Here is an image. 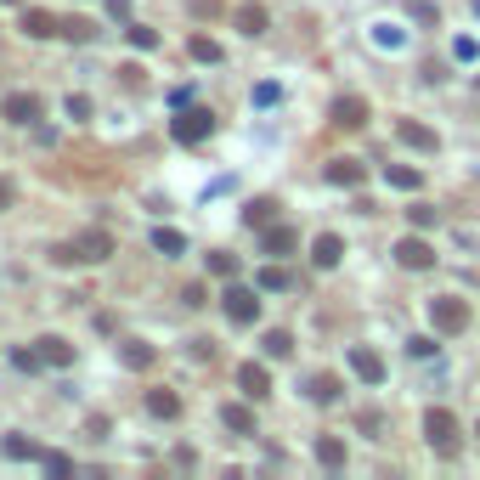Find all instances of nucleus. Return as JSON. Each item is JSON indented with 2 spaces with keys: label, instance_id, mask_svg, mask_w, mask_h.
I'll return each instance as SVG.
<instances>
[{
  "label": "nucleus",
  "instance_id": "obj_1",
  "mask_svg": "<svg viewBox=\"0 0 480 480\" xmlns=\"http://www.w3.org/2000/svg\"><path fill=\"white\" fill-rule=\"evenodd\" d=\"M107 255H114V232H102V226L74 232L68 243H57V249H51V260H57V266H102Z\"/></svg>",
  "mask_w": 480,
  "mask_h": 480
},
{
  "label": "nucleus",
  "instance_id": "obj_2",
  "mask_svg": "<svg viewBox=\"0 0 480 480\" xmlns=\"http://www.w3.org/2000/svg\"><path fill=\"white\" fill-rule=\"evenodd\" d=\"M424 441H429V452H436V458H458V452H463L458 418L446 413V407H429V413H424Z\"/></svg>",
  "mask_w": 480,
  "mask_h": 480
},
{
  "label": "nucleus",
  "instance_id": "obj_3",
  "mask_svg": "<svg viewBox=\"0 0 480 480\" xmlns=\"http://www.w3.org/2000/svg\"><path fill=\"white\" fill-rule=\"evenodd\" d=\"M221 311H226L232 328H249V322H260V288H249V283H238V277H232L226 294H221Z\"/></svg>",
  "mask_w": 480,
  "mask_h": 480
},
{
  "label": "nucleus",
  "instance_id": "obj_4",
  "mask_svg": "<svg viewBox=\"0 0 480 480\" xmlns=\"http://www.w3.org/2000/svg\"><path fill=\"white\" fill-rule=\"evenodd\" d=\"M429 328H436V334H463V328H469V300H458V294H436V300H429Z\"/></svg>",
  "mask_w": 480,
  "mask_h": 480
},
{
  "label": "nucleus",
  "instance_id": "obj_5",
  "mask_svg": "<svg viewBox=\"0 0 480 480\" xmlns=\"http://www.w3.org/2000/svg\"><path fill=\"white\" fill-rule=\"evenodd\" d=\"M169 130H176L181 147H198V142H209V136H215V114H209V107H181V114L169 119Z\"/></svg>",
  "mask_w": 480,
  "mask_h": 480
},
{
  "label": "nucleus",
  "instance_id": "obj_6",
  "mask_svg": "<svg viewBox=\"0 0 480 480\" xmlns=\"http://www.w3.org/2000/svg\"><path fill=\"white\" fill-rule=\"evenodd\" d=\"M390 255H396V266H407V271H429V266H436V243H429L424 232H413V238H401Z\"/></svg>",
  "mask_w": 480,
  "mask_h": 480
},
{
  "label": "nucleus",
  "instance_id": "obj_7",
  "mask_svg": "<svg viewBox=\"0 0 480 480\" xmlns=\"http://www.w3.org/2000/svg\"><path fill=\"white\" fill-rule=\"evenodd\" d=\"M350 374L362 384H384V356L374 345H350Z\"/></svg>",
  "mask_w": 480,
  "mask_h": 480
},
{
  "label": "nucleus",
  "instance_id": "obj_8",
  "mask_svg": "<svg viewBox=\"0 0 480 480\" xmlns=\"http://www.w3.org/2000/svg\"><path fill=\"white\" fill-rule=\"evenodd\" d=\"M0 114H6L12 125H35V119H40V97H35V90H12V97L0 102Z\"/></svg>",
  "mask_w": 480,
  "mask_h": 480
},
{
  "label": "nucleus",
  "instance_id": "obj_9",
  "mask_svg": "<svg viewBox=\"0 0 480 480\" xmlns=\"http://www.w3.org/2000/svg\"><path fill=\"white\" fill-rule=\"evenodd\" d=\"M328 119H334L339 130H362V125H367V102H362V97H339V102L328 107Z\"/></svg>",
  "mask_w": 480,
  "mask_h": 480
},
{
  "label": "nucleus",
  "instance_id": "obj_10",
  "mask_svg": "<svg viewBox=\"0 0 480 480\" xmlns=\"http://www.w3.org/2000/svg\"><path fill=\"white\" fill-rule=\"evenodd\" d=\"M339 260H345V238H339V232H322V238L311 243V266L317 271H334Z\"/></svg>",
  "mask_w": 480,
  "mask_h": 480
},
{
  "label": "nucleus",
  "instance_id": "obj_11",
  "mask_svg": "<svg viewBox=\"0 0 480 480\" xmlns=\"http://www.w3.org/2000/svg\"><path fill=\"white\" fill-rule=\"evenodd\" d=\"M238 390L249 396V401H266V396H271V374H266L260 362H243V367H238Z\"/></svg>",
  "mask_w": 480,
  "mask_h": 480
},
{
  "label": "nucleus",
  "instance_id": "obj_12",
  "mask_svg": "<svg viewBox=\"0 0 480 480\" xmlns=\"http://www.w3.org/2000/svg\"><path fill=\"white\" fill-rule=\"evenodd\" d=\"M396 136H401L407 147H418V153H436V147H441V136L429 130V125H418V119H396Z\"/></svg>",
  "mask_w": 480,
  "mask_h": 480
},
{
  "label": "nucleus",
  "instance_id": "obj_13",
  "mask_svg": "<svg viewBox=\"0 0 480 480\" xmlns=\"http://www.w3.org/2000/svg\"><path fill=\"white\" fill-rule=\"evenodd\" d=\"M119 362H125L130 374H147V367L159 362V350H153L147 339H125V345H119Z\"/></svg>",
  "mask_w": 480,
  "mask_h": 480
},
{
  "label": "nucleus",
  "instance_id": "obj_14",
  "mask_svg": "<svg viewBox=\"0 0 480 480\" xmlns=\"http://www.w3.org/2000/svg\"><path fill=\"white\" fill-rule=\"evenodd\" d=\"M57 23H63V18H51L45 6H23V35H28V40H51Z\"/></svg>",
  "mask_w": 480,
  "mask_h": 480
},
{
  "label": "nucleus",
  "instance_id": "obj_15",
  "mask_svg": "<svg viewBox=\"0 0 480 480\" xmlns=\"http://www.w3.org/2000/svg\"><path fill=\"white\" fill-rule=\"evenodd\" d=\"M35 356H40L45 367H68L74 362V345H68V339H57V334H45V339H35Z\"/></svg>",
  "mask_w": 480,
  "mask_h": 480
},
{
  "label": "nucleus",
  "instance_id": "obj_16",
  "mask_svg": "<svg viewBox=\"0 0 480 480\" xmlns=\"http://www.w3.org/2000/svg\"><path fill=\"white\" fill-rule=\"evenodd\" d=\"M362 176H367V169H362V159H328V181H334V187H362Z\"/></svg>",
  "mask_w": 480,
  "mask_h": 480
},
{
  "label": "nucleus",
  "instance_id": "obj_17",
  "mask_svg": "<svg viewBox=\"0 0 480 480\" xmlns=\"http://www.w3.org/2000/svg\"><path fill=\"white\" fill-rule=\"evenodd\" d=\"M294 243H300V238H294V226H266V232H260V249H266V255H277V260H283V255H294Z\"/></svg>",
  "mask_w": 480,
  "mask_h": 480
},
{
  "label": "nucleus",
  "instance_id": "obj_18",
  "mask_svg": "<svg viewBox=\"0 0 480 480\" xmlns=\"http://www.w3.org/2000/svg\"><path fill=\"white\" fill-rule=\"evenodd\" d=\"M277 221V198H255V204H243V226L249 232H266Z\"/></svg>",
  "mask_w": 480,
  "mask_h": 480
},
{
  "label": "nucleus",
  "instance_id": "obj_19",
  "mask_svg": "<svg viewBox=\"0 0 480 480\" xmlns=\"http://www.w3.org/2000/svg\"><path fill=\"white\" fill-rule=\"evenodd\" d=\"M232 23H238V28H243V35H249V40H260V35H266V28H271V18H266V12H260V6H238V12H232Z\"/></svg>",
  "mask_w": 480,
  "mask_h": 480
},
{
  "label": "nucleus",
  "instance_id": "obj_20",
  "mask_svg": "<svg viewBox=\"0 0 480 480\" xmlns=\"http://www.w3.org/2000/svg\"><path fill=\"white\" fill-rule=\"evenodd\" d=\"M0 452H6L12 463H40V458H45V452H40V446L28 441V436H6V441H0Z\"/></svg>",
  "mask_w": 480,
  "mask_h": 480
},
{
  "label": "nucleus",
  "instance_id": "obj_21",
  "mask_svg": "<svg viewBox=\"0 0 480 480\" xmlns=\"http://www.w3.org/2000/svg\"><path fill=\"white\" fill-rule=\"evenodd\" d=\"M221 424L232 429V436H255V413L243 407V401H232V407H221Z\"/></svg>",
  "mask_w": 480,
  "mask_h": 480
},
{
  "label": "nucleus",
  "instance_id": "obj_22",
  "mask_svg": "<svg viewBox=\"0 0 480 480\" xmlns=\"http://www.w3.org/2000/svg\"><path fill=\"white\" fill-rule=\"evenodd\" d=\"M317 463H322V469H345V441H339V436H317Z\"/></svg>",
  "mask_w": 480,
  "mask_h": 480
},
{
  "label": "nucleus",
  "instance_id": "obj_23",
  "mask_svg": "<svg viewBox=\"0 0 480 480\" xmlns=\"http://www.w3.org/2000/svg\"><path fill=\"white\" fill-rule=\"evenodd\" d=\"M384 181L401 187V193H418V187H424V176H418L413 164H384Z\"/></svg>",
  "mask_w": 480,
  "mask_h": 480
},
{
  "label": "nucleus",
  "instance_id": "obj_24",
  "mask_svg": "<svg viewBox=\"0 0 480 480\" xmlns=\"http://www.w3.org/2000/svg\"><path fill=\"white\" fill-rule=\"evenodd\" d=\"M147 413L153 418H181V396L176 390H147Z\"/></svg>",
  "mask_w": 480,
  "mask_h": 480
},
{
  "label": "nucleus",
  "instance_id": "obj_25",
  "mask_svg": "<svg viewBox=\"0 0 480 480\" xmlns=\"http://www.w3.org/2000/svg\"><path fill=\"white\" fill-rule=\"evenodd\" d=\"M260 345H266L271 362H283V356H294V334H288V328H271L266 339H260Z\"/></svg>",
  "mask_w": 480,
  "mask_h": 480
},
{
  "label": "nucleus",
  "instance_id": "obj_26",
  "mask_svg": "<svg viewBox=\"0 0 480 480\" xmlns=\"http://www.w3.org/2000/svg\"><path fill=\"white\" fill-rule=\"evenodd\" d=\"M339 390H345V384H339L334 374H317V379H311V401H317V407H328V401H339Z\"/></svg>",
  "mask_w": 480,
  "mask_h": 480
},
{
  "label": "nucleus",
  "instance_id": "obj_27",
  "mask_svg": "<svg viewBox=\"0 0 480 480\" xmlns=\"http://www.w3.org/2000/svg\"><path fill=\"white\" fill-rule=\"evenodd\" d=\"M57 35H68V40H97V23H90V18H63V23H57Z\"/></svg>",
  "mask_w": 480,
  "mask_h": 480
},
{
  "label": "nucleus",
  "instance_id": "obj_28",
  "mask_svg": "<svg viewBox=\"0 0 480 480\" xmlns=\"http://www.w3.org/2000/svg\"><path fill=\"white\" fill-rule=\"evenodd\" d=\"M288 283H294V277H288L283 266H260V277H255L260 294H277V288H288Z\"/></svg>",
  "mask_w": 480,
  "mask_h": 480
},
{
  "label": "nucleus",
  "instance_id": "obj_29",
  "mask_svg": "<svg viewBox=\"0 0 480 480\" xmlns=\"http://www.w3.org/2000/svg\"><path fill=\"white\" fill-rule=\"evenodd\" d=\"M153 249H159V255H181V249H187V238H181L176 226H159V232H153Z\"/></svg>",
  "mask_w": 480,
  "mask_h": 480
},
{
  "label": "nucleus",
  "instance_id": "obj_30",
  "mask_svg": "<svg viewBox=\"0 0 480 480\" xmlns=\"http://www.w3.org/2000/svg\"><path fill=\"white\" fill-rule=\"evenodd\" d=\"M187 51H193V63H221V45H215L209 35H193Z\"/></svg>",
  "mask_w": 480,
  "mask_h": 480
},
{
  "label": "nucleus",
  "instance_id": "obj_31",
  "mask_svg": "<svg viewBox=\"0 0 480 480\" xmlns=\"http://www.w3.org/2000/svg\"><path fill=\"white\" fill-rule=\"evenodd\" d=\"M209 271L221 277V283H232V277H238V255H226V249H209Z\"/></svg>",
  "mask_w": 480,
  "mask_h": 480
},
{
  "label": "nucleus",
  "instance_id": "obj_32",
  "mask_svg": "<svg viewBox=\"0 0 480 480\" xmlns=\"http://www.w3.org/2000/svg\"><path fill=\"white\" fill-rule=\"evenodd\" d=\"M125 35H130V45H136V51H153V45H159V28H147V23H130Z\"/></svg>",
  "mask_w": 480,
  "mask_h": 480
},
{
  "label": "nucleus",
  "instance_id": "obj_33",
  "mask_svg": "<svg viewBox=\"0 0 480 480\" xmlns=\"http://www.w3.org/2000/svg\"><path fill=\"white\" fill-rule=\"evenodd\" d=\"M407 221H413V232H429V226H436V209H429V204H413Z\"/></svg>",
  "mask_w": 480,
  "mask_h": 480
},
{
  "label": "nucleus",
  "instance_id": "obj_34",
  "mask_svg": "<svg viewBox=\"0 0 480 480\" xmlns=\"http://www.w3.org/2000/svg\"><path fill=\"white\" fill-rule=\"evenodd\" d=\"M277 102H283V85H255V107H277Z\"/></svg>",
  "mask_w": 480,
  "mask_h": 480
},
{
  "label": "nucleus",
  "instance_id": "obj_35",
  "mask_svg": "<svg viewBox=\"0 0 480 480\" xmlns=\"http://www.w3.org/2000/svg\"><path fill=\"white\" fill-rule=\"evenodd\" d=\"M193 18H221V0H187Z\"/></svg>",
  "mask_w": 480,
  "mask_h": 480
},
{
  "label": "nucleus",
  "instance_id": "obj_36",
  "mask_svg": "<svg viewBox=\"0 0 480 480\" xmlns=\"http://www.w3.org/2000/svg\"><path fill=\"white\" fill-rule=\"evenodd\" d=\"M63 114H68V119H90V97H68Z\"/></svg>",
  "mask_w": 480,
  "mask_h": 480
},
{
  "label": "nucleus",
  "instance_id": "obj_37",
  "mask_svg": "<svg viewBox=\"0 0 480 480\" xmlns=\"http://www.w3.org/2000/svg\"><path fill=\"white\" fill-rule=\"evenodd\" d=\"M12 367H23V374H35V367H45L35 350H12Z\"/></svg>",
  "mask_w": 480,
  "mask_h": 480
},
{
  "label": "nucleus",
  "instance_id": "obj_38",
  "mask_svg": "<svg viewBox=\"0 0 480 480\" xmlns=\"http://www.w3.org/2000/svg\"><path fill=\"white\" fill-rule=\"evenodd\" d=\"M40 463H45V469H51V475H68V469H74V458H63V452H45Z\"/></svg>",
  "mask_w": 480,
  "mask_h": 480
},
{
  "label": "nucleus",
  "instance_id": "obj_39",
  "mask_svg": "<svg viewBox=\"0 0 480 480\" xmlns=\"http://www.w3.org/2000/svg\"><path fill=\"white\" fill-rule=\"evenodd\" d=\"M407 350H413V356H436V339L418 334V339H407Z\"/></svg>",
  "mask_w": 480,
  "mask_h": 480
},
{
  "label": "nucleus",
  "instance_id": "obj_40",
  "mask_svg": "<svg viewBox=\"0 0 480 480\" xmlns=\"http://www.w3.org/2000/svg\"><path fill=\"white\" fill-rule=\"evenodd\" d=\"M452 57H458V63H475V40H469V35H463V40L452 45Z\"/></svg>",
  "mask_w": 480,
  "mask_h": 480
},
{
  "label": "nucleus",
  "instance_id": "obj_41",
  "mask_svg": "<svg viewBox=\"0 0 480 480\" xmlns=\"http://www.w3.org/2000/svg\"><path fill=\"white\" fill-rule=\"evenodd\" d=\"M374 40H379V45H390V51H396V45H401V28H390V23H384Z\"/></svg>",
  "mask_w": 480,
  "mask_h": 480
},
{
  "label": "nucleus",
  "instance_id": "obj_42",
  "mask_svg": "<svg viewBox=\"0 0 480 480\" xmlns=\"http://www.w3.org/2000/svg\"><path fill=\"white\" fill-rule=\"evenodd\" d=\"M107 18H130V0H107Z\"/></svg>",
  "mask_w": 480,
  "mask_h": 480
},
{
  "label": "nucleus",
  "instance_id": "obj_43",
  "mask_svg": "<svg viewBox=\"0 0 480 480\" xmlns=\"http://www.w3.org/2000/svg\"><path fill=\"white\" fill-rule=\"evenodd\" d=\"M0 209H12V181H0Z\"/></svg>",
  "mask_w": 480,
  "mask_h": 480
},
{
  "label": "nucleus",
  "instance_id": "obj_44",
  "mask_svg": "<svg viewBox=\"0 0 480 480\" xmlns=\"http://www.w3.org/2000/svg\"><path fill=\"white\" fill-rule=\"evenodd\" d=\"M475 18H480V0H475Z\"/></svg>",
  "mask_w": 480,
  "mask_h": 480
},
{
  "label": "nucleus",
  "instance_id": "obj_45",
  "mask_svg": "<svg viewBox=\"0 0 480 480\" xmlns=\"http://www.w3.org/2000/svg\"><path fill=\"white\" fill-rule=\"evenodd\" d=\"M475 436H480V424H475Z\"/></svg>",
  "mask_w": 480,
  "mask_h": 480
},
{
  "label": "nucleus",
  "instance_id": "obj_46",
  "mask_svg": "<svg viewBox=\"0 0 480 480\" xmlns=\"http://www.w3.org/2000/svg\"><path fill=\"white\" fill-rule=\"evenodd\" d=\"M12 6H18V0H12Z\"/></svg>",
  "mask_w": 480,
  "mask_h": 480
}]
</instances>
